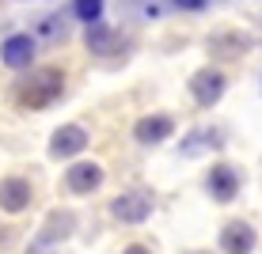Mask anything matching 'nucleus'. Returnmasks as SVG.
<instances>
[{
    "label": "nucleus",
    "mask_w": 262,
    "mask_h": 254,
    "mask_svg": "<svg viewBox=\"0 0 262 254\" xmlns=\"http://www.w3.org/2000/svg\"><path fill=\"white\" fill-rule=\"evenodd\" d=\"M65 95V76L57 68H34L31 76H23L15 84V103L27 106V110H42V106H53Z\"/></svg>",
    "instance_id": "nucleus-1"
},
{
    "label": "nucleus",
    "mask_w": 262,
    "mask_h": 254,
    "mask_svg": "<svg viewBox=\"0 0 262 254\" xmlns=\"http://www.w3.org/2000/svg\"><path fill=\"white\" fill-rule=\"evenodd\" d=\"M111 213H114V220H122V224H144L152 216V197L144 194V190H133V194H118L111 201Z\"/></svg>",
    "instance_id": "nucleus-2"
},
{
    "label": "nucleus",
    "mask_w": 262,
    "mask_h": 254,
    "mask_svg": "<svg viewBox=\"0 0 262 254\" xmlns=\"http://www.w3.org/2000/svg\"><path fill=\"white\" fill-rule=\"evenodd\" d=\"M190 95H194L198 106L221 103V95H224V72H221V68H202V72H194V76H190Z\"/></svg>",
    "instance_id": "nucleus-3"
},
{
    "label": "nucleus",
    "mask_w": 262,
    "mask_h": 254,
    "mask_svg": "<svg viewBox=\"0 0 262 254\" xmlns=\"http://www.w3.org/2000/svg\"><path fill=\"white\" fill-rule=\"evenodd\" d=\"M84 42H88V50L99 53V57H114V53H122L125 50V38L114 27H106V23H88V31H84Z\"/></svg>",
    "instance_id": "nucleus-4"
},
{
    "label": "nucleus",
    "mask_w": 262,
    "mask_h": 254,
    "mask_svg": "<svg viewBox=\"0 0 262 254\" xmlns=\"http://www.w3.org/2000/svg\"><path fill=\"white\" fill-rule=\"evenodd\" d=\"M84 148H88V133L80 129V125H61V129L50 137V156H53V159L80 156Z\"/></svg>",
    "instance_id": "nucleus-5"
},
{
    "label": "nucleus",
    "mask_w": 262,
    "mask_h": 254,
    "mask_svg": "<svg viewBox=\"0 0 262 254\" xmlns=\"http://www.w3.org/2000/svg\"><path fill=\"white\" fill-rule=\"evenodd\" d=\"M27 205H31V182L19 175L0 178V209L4 213H23Z\"/></svg>",
    "instance_id": "nucleus-6"
},
{
    "label": "nucleus",
    "mask_w": 262,
    "mask_h": 254,
    "mask_svg": "<svg viewBox=\"0 0 262 254\" xmlns=\"http://www.w3.org/2000/svg\"><path fill=\"white\" fill-rule=\"evenodd\" d=\"M221 247H224V254H251V250H255V228H251V224H243V220L224 224Z\"/></svg>",
    "instance_id": "nucleus-7"
},
{
    "label": "nucleus",
    "mask_w": 262,
    "mask_h": 254,
    "mask_svg": "<svg viewBox=\"0 0 262 254\" xmlns=\"http://www.w3.org/2000/svg\"><path fill=\"white\" fill-rule=\"evenodd\" d=\"M209 194L216 197V201H232V197L239 194V171L228 167V163H216V167L209 171Z\"/></svg>",
    "instance_id": "nucleus-8"
},
{
    "label": "nucleus",
    "mask_w": 262,
    "mask_h": 254,
    "mask_svg": "<svg viewBox=\"0 0 262 254\" xmlns=\"http://www.w3.org/2000/svg\"><path fill=\"white\" fill-rule=\"evenodd\" d=\"M65 186L72 194H92V190L103 186V167L99 163H76V167L65 171Z\"/></svg>",
    "instance_id": "nucleus-9"
},
{
    "label": "nucleus",
    "mask_w": 262,
    "mask_h": 254,
    "mask_svg": "<svg viewBox=\"0 0 262 254\" xmlns=\"http://www.w3.org/2000/svg\"><path fill=\"white\" fill-rule=\"evenodd\" d=\"M171 133H175V122H171L167 114H152V118H141L137 125H133V137L141 144H160L167 141Z\"/></svg>",
    "instance_id": "nucleus-10"
},
{
    "label": "nucleus",
    "mask_w": 262,
    "mask_h": 254,
    "mask_svg": "<svg viewBox=\"0 0 262 254\" xmlns=\"http://www.w3.org/2000/svg\"><path fill=\"white\" fill-rule=\"evenodd\" d=\"M72 228H76V216H72V213H53L46 220V228L38 232V239H34V250L50 247V243H57V239H69Z\"/></svg>",
    "instance_id": "nucleus-11"
},
{
    "label": "nucleus",
    "mask_w": 262,
    "mask_h": 254,
    "mask_svg": "<svg viewBox=\"0 0 262 254\" xmlns=\"http://www.w3.org/2000/svg\"><path fill=\"white\" fill-rule=\"evenodd\" d=\"M0 57H4V65H12V68H27L31 57H34L31 34H12V38L4 42V50H0Z\"/></svg>",
    "instance_id": "nucleus-12"
},
{
    "label": "nucleus",
    "mask_w": 262,
    "mask_h": 254,
    "mask_svg": "<svg viewBox=\"0 0 262 254\" xmlns=\"http://www.w3.org/2000/svg\"><path fill=\"white\" fill-rule=\"evenodd\" d=\"M213 144H221V137H216L213 129H202V133H190V137L183 141V152H186V156H198V152L213 148Z\"/></svg>",
    "instance_id": "nucleus-13"
},
{
    "label": "nucleus",
    "mask_w": 262,
    "mask_h": 254,
    "mask_svg": "<svg viewBox=\"0 0 262 254\" xmlns=\"http://www.w3.org/2000/svg\"><path fill=\"white\" fill-rule=\"evenodd\" d=\"M72 12H76L84 23H95L99 15H103V0H76V4H72Z\"/></svg>",
    "instance_id": "nucleus-14"
},
{
    "label": "nucleus",
    "mask_w": 262,
    "mask_h": 254,
    "mask_svg": "<svg viewBox=\"0 0 262 254\" xmlns=\"http://www.w3.org/2000/svg\"><path fill=\"white\" fill-rule=\"evenodd\" d=\"M175 8H186V12H202L205 8V0H171Z\"/></svg>",
    "instance_id": "nucleus-15"
},
{
    "label": "nucleus",
    "mask_w": 262,
    "mask_h": 254,
    "mask_svg": "<svg viewBox=\"0 0 262 254\" xmlns=\"http://www.w3.org/2000/svg\"><path fill=\"white\" fill-rule=\"evenodd\" d=\"M125 254H152L148 247H137V243H133V247H125Z\"/></svg>",
    "instance_id": "nucleus-16"
},
{
    "label": "nucleus",
    "mask_w": 262,
    "mask_h": 254,
    "mask_svg": "<svg viewBox=\"0 0 262 254\" xmlns=\"http://www.w3.org/2000/svg\"><path fill=\"white\" fill-rule=\"evenodd\" d=\"M194 254H205V250H194Z\"/></svg>",
    "instance_id": "nucleus-17"
}]
</instances>
